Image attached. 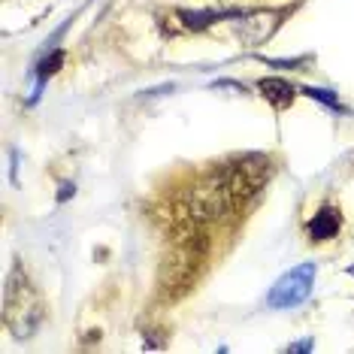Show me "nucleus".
I'll list each match as a JSON object with an SVG mask.
<instances>
[{"instance_id":"1","label":"nucleus","mask_w":354,"mask_h":354,"mask_svg":"<svg viewBox=\"0 0 354 354\" xmlns=\"http://www.w3.org/2000/svg\"><path fill=\"white\" fill-rule=\"evenodd\" d=\"M206 263V239L200 233H182L173 248L164 254L158 270V294L160 300H179L194 288Z\"/></svg>"},{"instance_id":"2","label":"nucleus","mask_w":354,"mask_h":354,"mask_svg":"<svg viewBox=\"0 0 354 354\" xmlns=\"http://www.w3.org/2000/svg\"><path fill=\"white\" fill-rule=\"evenodd\" d=\"M272 170H276V167H272L270 155H261V151L239 155L236 160H230L227 167H221L233 212H243V209L267 188L270 179H272Z\"/></svg>"},{"instance_id":"3","label":"nucleus","mask_w":354,"mask_h":354,"mask_svg":"<svg viewBox=\"0 0 354 354\" xmlns=\"http://www.w3.org/2000/svg\"><path fill=\"white\" fill-rule=\"evenodd\" d=\"M43 318H46L43 300L37 297L34 285H30L28 276H25V270L15 267L10 272V279H6V288H3L6 327H10L15 336H30L39 324H43Z\"/></svg>"},{"instance_id":"4","label":"nucleus","mask_w":354,"mask_h":354,"mask_svg":"<svg viewBox=\"0 0 354 354\" xmlns=\"http://www.w3.org/2000/svg\"><path fill=\"white\" fill-rule=\"evenodd\" d=\"M185 209H188L191 221H218L227 212H233L221 170H215V173L203 176L200 182H194V188L188 191V200H185Z\"/></svg>"},{"instance_id":"5","label":"nucleus","mask_w":354,"mask_h":354,"mask_svg":"<svg viewBox=\"0 0 354 354\" xmlns=\"http://www.w3.org/2000/svg\"><path fill=\"white\" fill-rule=\"evenodd\" d=\"M312 281H315V263H303L291 272H285L272 291L267 297V303L272 309H291V306H300L306 297L312 294Z\"/></svg>"},{"instance_id":"6","label":"nucleus","mask_w":354,"mask_h":354,"mask_svg":"<svg viewBox=\"0 0 354 354\" xmlns=\"http://www.w3.org/2000/svg\"><path fill=\"white\" fill-rule=\"evenodd\" d=\"M281 25V12H252L236 25V37L245 46H263Z\"/></svg>"},{"instance_id":"7","label":"nucleus","mask_w":354,"mask_h":354,"mask_svg":"<svg viewBox=\"0 0 354 354\" xmlns=\"http://www.w3.org/2000/svg\"><path fill=\"white\" fill-rule=\"evenodd\" d=\"M342 230V212L339 206H321L315 215L309 218L306 224V236L312 239V243H330V239H336Z\"/></svg>"},{"instance_id":"8","label":"nucleus","mask_w":354,"mask_h":354,"mask_svg":"<svg viewBox=\"0 0 354 354\" xmlns=\"http://www.w3.org/2000/svg\"><path fill=\"white\" fill-rule=\"evenodd\" d=\"M257 91H261L263 100H270L272 109L281 112V109H288L294 103V97L300 94V88H294L291 82H285V79H279V76H267V79L257 82Z\"/></svg>"},{"instance_id":"9","label":"nucleus","mask_w":354,"mask_h":354,"mask_svg":"<svg viewBox=\"0 0 354 354\" xmlns=\"http://www.w3.org/2000/svg\"><path fill=\"white\" fill-rule=\"evenodd\" d=\"M182 15V25L188 30H203L209 25H215V21L227 19L230 12H215V10H206V12H179Z\"/></svg>"},{"instance_id":"10","label":"nucleus","mask_w":354,"mask_h":354,"mask_svg":"<svg viewBox=\"0 0 354 354\" xmlns=\"http://www.w3.org/2000/svg\"><path fill=\"white\" fill-rule=\"evenodd\" d=\"M300 94H306V97H315V100H321V103H324V106H330V109H339V112H345V106L339 103V97H336V94H330V91H324V88L303 85V88H300Z\"/></svg>"},{"instance_id":"11","label":"nucleus","mask_w":354,"mask_h":354,"mask_svg":"<svg viewBox=\"0 0 354 354\" xmlns=\"http://www.w3.org/2000/svg\"><path fill=\"white\" fill-rule=\"evenodd\" d=\"M61 64H64V52H61V49H58V52H52L49 58H43V61H39V70H37L39 79H49V76H55V73L61 70Z\"/></svg>"},{"instance_id":"12","label":"nucleus","mask_w":354,"mask_h":354,"mask_svg":"<svg viewBox=\"0 0 354 354\" xmlns=\"http://www.w3.org/2000/svg\"><path fill=\"white\" fill-rule=\"evenodd\" d=\"M67 194L73 197V185H61V194H58V200H67Z\"/></svg>"},{"instance_id":"13","label":"nucleus","mask_w":354,"mask_h":354,"mask_svg":"<svg viewBox=\"0 0 354 354\" xmlns=\"http://www.w3.org/2000/svg\"><path fill=\"white\" fill-rule=\"evenodd\" d=\"M306 348H312V342H300V345H294L291 351H306Z\"/></svg>"},{"instance_id":"14","label":"nucleus","mask_w":354,"mask_h":354,"mask_svg":"<svg viewBox=\"0 0 354 354\" xmlns=\"http://www.w3.org/2000/svg\"><path fill=\"white\" fill-rule=\"evenodd\" d=\"M348 276H354V267H348Z\"/></svg>"}]
</instances>
